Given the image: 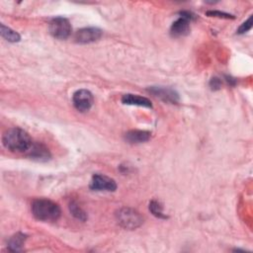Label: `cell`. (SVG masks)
Masks as SVG:
<instances>
[{"label": "cell", "mask_w": 253, "mask_h": 253, "mask_svg": "<svg viewBox=\"0 0 253 253\" xmlns=\"http://www.w3.org/2000/svg\"><path fill=\"white\" fill-rule=\"evenodd\" d=\"M4 147L12 152H27L33 141L27 131L20 127H11L7 129L2 136Z\"/></svg>", "instance_id": "6da1fadb"}, {"label": "cell", "mask_w": 253, "mask_h": 253, "mask_svg": "<svg viewBox=\"0 0 253 253\" xmlns=\"http://www.w3.org/2000/svg\"><path fill=\"white\" fill-rule=\"evenodd\" d=\"M33 215L42 221H55L60 217L61 211L57 204L46 199H37L32 203Z\"/></svg>", "instance_id": "7a4b0ae2"}, {"label": "cell", "mask_w": 253, "mask_h": 253, "mask_svg": "<svg viewBox=\"0 0 253 253\" xmlns=\"http://www.w3.org/2000/svg\"><path fill=\"white\" fill-rule=\"evenodd\" d=\"M117 220L126 229H135L143 222L142 215L131 208H123L116 213Z\"/></svg>", "instance_id": "3957f363"}, {"label": "cell", "mask_w": 253, "mask_h": 253, "mask_svg": "<svg viewBox=\"0 0 253 253\" xmlns=\"http://www.w3.org/2000/svg\"><path fill=\"white\" fill-rule=\"evenodd\" d=\"M50 35L58 40H65L71 34V26L69 21L63 17L52 18L48 24Z\"/></svg>", "instance_id": "277c9868"}, {"label": "cell", "mask_w": 253, "mask_h": 253, "mask_svg": "<svg viewBox=\"0 0 253 253\" xmlns=\"http://www.w3.org/2000/svg\"><path fill=\"white\" fill-rule=\"evenodd\" d=\"M181 16L178 18L170 28V34L172 37H184L190 32V22L195 19V15L191 12H181Z\"/></svg>", "instance_id": "5b68a950"}, {"label": "cell", "mask_w": 253, "mask_h": 253, "mask_svg": "<svg viewBox=\"0 0 253 253\" xmlns=\"http://www.w3.org/2000/svg\"><path fill=\"white\" fill-rule=\"evenodd\" d=\"M93 95L87 89H79L72 96V103L79 112H87L93 105Z\"/></svg>", "instance_id": "8992f818"}, {"label": "cell", "mask_w": 253, "mask_h": 253, "mask_svg": "<svg viewBox=\"0 0 253 253\" xmlns=\"http://www.w3.org/2000/svg\"><path fill=\"white\" fill-rule=\"evenodd\" d=\"M90 189L94 191L114 192L117 189V183L111 177L103 174H94L90 182Z\"/></svg>", "instance_id": "52a82bcc"}, {"label": "cell", "mask_w": 253, "mask_h": 253, "mask_svg": "<svg viewBox=\"0 0 253 253\" xmlns=\"http://www.w3.org/2000/svg\"><path fill=\"white\" fill-rule=\"evenodd\" d=\"M147 91L164 102L171 104H176L177 102H179V94L171 88L162 86H151L147 89Z\"/></svg>", "instance_id": "ba28073f"}, {"label": "cell", "mask_w": 253, "mask_h": 253, "mask_svg": "<svg viewBox=\"0 0 253 253\" xmlns=\"http://www.w3.org/2000/svg\"><path fill=\"white\" fill-rule=\"evenodd\" d=\"M102 37V31L98 28L88 27L80 29L76 32L74 39L79 43H89L98 41Z\"/></svg>", "instance_id": "9c48e42d"}, {"label": "cell", "mask_w": 253, "mask_h": 253, "mask_svg": "<svg viewBox=\"0 0 253 253\" xmlns=\"http://www.w3.org/2000/svg\"><path fill=\"white\" fill-rule=\"evenodd\" d=\"M27 155L31 159L37 161H46L50 157L48 148L44 144L39 142H33L31 148L27 151Z\"/></svg>", "instance_id": "30bf717a"}, {"label": "cell", "mask_w": 253, "mask_h": 253, "mask_svg": "<svg viewBox=\"0 0 253 253\" xmlns=\"http://www.w3.org/2000/svg\"><path fill=\"white\" fill-rule=\"evenodd\" d=\"M122 103L125 105H131V106H139L145 108H152V104L149 99L145 97H141L134 94H125L122 97Z\"/></svg>", "instance_id": "8fae6325"}, {"label": "cell", "mask_w": 253, "mask_h": 253, "mask_svg": "<svg viewBox=\"0 0 253 253\" xmlns=\"http://www.w3.org/2000/svg\"><path fill=\"white\" fill-rule=\"evenodd\" d=\"M151 133L147 130L131 129L125 133V139L128 143H142L149 140Z\"/></svg>", "instance_id": "7c38bea8"}, {"label": "cell", "mask_w": 253, "mask_h": 253, "mask_svg": "<svg viewBox=\"0 0 253 253\" xmlns=\"http://www.w3.org/2000/svg\"><path fill=\"white\" fill-rule=\"evenodd\" d=\"M26 239H27V235L22 232H18L12 235L8 240V249L12 252L21 251Z\"/></svg>", "instance_id": "4fadbf2b"}, {"label": "cell", "mask_w": 253, "mask_h": 253, "mask_svg": "<svg viewBox=\"0 0 253 253\" xmlns=\"http://www.w3.org/2000/svg\"><path fill=\"white\" fill-rule=\"evenodd\" d=\"M0 34H1L2 38H4L6 41H8L10 42H17L21 39L20 35L17 32H15L14 30H12L9 27H6L4 24H1Z\"/></svg>", "instance_id": "5bb4252c"}, {"label": "cell", "mask_w": 253, "mask_h": 253, "mask_svg": "<svg viewBox=\"0 0 253 253\" xmlns=\"http://www.w3.org/2000/svg\"><path fill=\"white\" fill-rule=\"evenodd\" d=\"M69 211L75 218L81 221H85L87 219V213L75 202H71L69 204Z\"/></svg>", "instance_id": "9a60e30c"}, {"label": "cell", "mask_w": 253, "mask_h": 253, "mask_svg": "<svg viewBox=\"0 0 253 253\" xmlns=\"http://www.w3.org/2000/svg\"><path fill=\"white\" fill-rule=\"evenodd\" d=\"M149 211L154 216H156L158 218H167V216L163 213L162 205L156 200H152L149 203Z\"/></svg>", "instance_id": "2e32d148"}, {"label": "cell", "mask_w": 253, "mask_h": 253, "mask_svg": "<svg viewBox=\"0 0 253 253\" xmlns=\"http://www.w3.org/2000/svg\"><path fill=\"white\" fill-rule=\"evenodd\" d=\"M251 28H252V17H249L247 21H245L244 23L241 24V26L237 30V33L238 34H244V33L248 32Z\"/></svg>", "instance_id": "e0dca14e"}, {"label": "cell", "mask_w": 253, "mask_h": 253, "mask_svg": "<svg viewBox=\"0 0 253 253\" xmlns=\"http://www.w3.org/2000/svg\"><path fill=\"white\" fill-rule=\"evenodd\" d=\"M207 15L211 16V17H219V18H225V19H230V18H234L232 15L224 13V12H220V11H208Z\"/></svg>", "instance_id": "ac0fdd59"}, {"label": "cell", "mask_w": 253, "mask_h": 253, "mask_svg": "<svg viewBox=\"0 0 253 253\" xmlns=\"http://www.w3.org/2000/svg\"><path fill=\"white\" fill-rule=\"evenodd\" d=\"M210 87L211 90H218L221 87V80L217 77H213L210 81Z\"/></svg>", "instance_id": "d6986e66"}]
</instances>
